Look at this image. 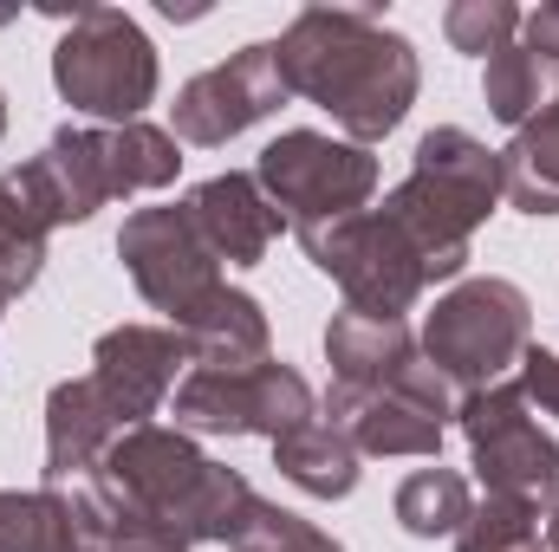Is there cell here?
Wrapping results in <instances>:
<instances>
[{
  "mask_svg": "<svg viewBox=\"0 0 559 552\" xmlns=\"http://www.w3.org/2000/svg\"><path fill=\"white\" fill-rule=\"evenodd\" d=\"M286 79H280V46L274 39H254L241 52H228L222 65L195 72L176 105H169V137L189 143V149H222L241 131L267 124L280 105H286Z\"/></svg>",
  "mask_w": 559,
  "mask_h": 552,
  "instance_id": "11",
  "label": "cell"
},
{
  "mask_svg": "<svg viewBox=\"0 0 559 552\" xmlns=\"http://www.w3.org/2000/svg\"><path fill=\"white\" fill-rule=\"evenodd\" d=\"M189 221L202 228V241L215 248L222 267H261L267 248L286 235L280 208L267 202V189L254 182V169H228V176H209L182 195Z\"/></svg>",
  "mask_w": 559,
  "mask_h": 552,
  "instance_id": "16",
  "label": "cell"
},
{
  "mask_svg": "<svg viewBox=\"0 0 559 552\" xmlns=\"http://www.w3.org/2000/svg\"><path fill=\"white\" fill-rule=\"evenodd\" d=\"M189 371H195V358H189L176 325H111L92 345V371L85 377L98 384V397L118 410L124 429H143L150 416L169 410V397H176V384Z\"/></svg>",
  "mask_w": 559,
  "mask_h": 552,
  "instance_id": "13",
  "label": "cell"
},
{
  "mask_svg": "<svg viewBox=\"0 0 559 552\" xmlns=\"http://www.w3.org/2000/svg\"><path fill=\"white\" fill-rule=\"evenodd\" d=\"M274 46L286 92L319 105L345 131V143L365 149L391 137L423 92L417 46L397 26H384L378 7H299Z\"/></svg>",
  "mask_w": 559,
  "mask_h": 552,
  "instance_id": "2",
  "label": "cell"
},
{
  "mask_svg": "<svg viewBox=\"0 0 559 552\" xmlns=\"http://www.w3.org/2000/svg\"><path fill=\"white\" fill-rule=\"evenodd\" d=\"M254 182L267 189V202L280 208V221L293 235H312L325 221H345V215L371 208L378 156L365 143L325 137V131H280L254 163Z\"/></svg>",
  "mask_w": 559,
  "mask_h": 552,
  "instance_id": "7",
  "label": "cell"
},
{
  "mask_svg": "<svg viewBox=\"0 0 559 552\" xmlns=\"http://www.w3.org/2000/svg\"><path fill=\"white\" fill-rule=\"evenodd\" d=\"M52 20H66V33L52 46L59 98L92 124H138L156 105V85H163L150 33L124 7H72Z\"/></svg>",
  "mask_w": 559,
  "mask_h": 552,
  "instance_id": "4",
  "label": "cell"
},
{
  "mask_svg": "<svg viewBox=\"0 0 559 552\" xmlns=\"http://www.w3.org/2000/svg\"><path fill=\"white\" fill-rule=\"evenodd\" d=\"M501 182L521 215H559V98L501 149Z\"/></svg>",
  "mask_w": 559,
  "mask_h": 552,
  "instance_id": "22",
  "label": "cell"
},
{
  "mask_svg": "<svg viewBox=\"0 0 559 552\" xmlns=\"http://www.w3.org/2000/svg\"><path fill=\"white\" fill-rule=\"evenodd\" d=\"M46 221H39V208L26 202V189L13 182V169L0 176V312H13L26 292H33V279L46 267Z\"/></svg>",
  "mask_w": 559,
  "mask_h": 552,
  "instance_id": "23",
  "label": "cell"
},
{
  "mask_svg": "<svg viewBox=\"0 0 559 552\" xmlns=\"http://www.w3.org/2000/svg\"><path fill=\"white\" fill-rule=\"evenodd\" d=\"M468 514H475L468 475H455V468H442V461L404 475V488H397V527H404L411 540H455V533L468 527Z\"/></svg>",
  "mask_w": 559,
  "mask_h": 552,
  "instance_id": "24",
  "label": "cell"
},
{
  "mask_svg": "<svg viewBox=\"0 0 559 552\" xmlns=\"http://www.w3.org/2000/svg\"><path fill=\"white\" fill-rule=\"evenodd\" d=\"M508 202L501 182V149L468 137L462 124H436L417 137V169L378 202L411 241H417L429 279H462L468 254H475V228Z\"/></svg>",
  "mask_w": 559,
  "mask_h": 552,
  "instance_id": "3",
  "label": "cell"
},
{
  "mask_svg": "<svg viewBox=\"0 0 559 552\" xmlns=\"http://www.w3.org/2000/svg\"><path fill=\"white\" fill-rule=\"evenodd\" d=\"M228 552H345L325 527H312V520H299L293 507H274V501H254V514H248V527L235 533V547Z\"/></svg>",
  "mask_w": 559,
  "mask_h": 552,
  "instance_id": "27",
  "label": "cell"
},
{
  "mask_svg": "<svg viewBox=\"0 0 559 552\" xmlns=\"http://www.w3.org/2000/svg\"><path fill=\"white\" fill-rule=\"evenodd\" d=\"M455 391L442 371H429L423 384H404V391H345L332 384L325 391V422L358 448V455H411V461H436L442 455V429L455 422Z\"/></svg>",
  "mask_w": 559,
  "mask_h": 552,
  "instance_id": "12",
  "label": "cell"
},
{
  "mask_svg": "<svg viewBox=\"0 0 559 552\" xmlns=\"http://www.w3.org/2000/svg\"><path fill=\"white\" fill-rule=\"evenodd\" d=\"M176 332H182V345H189V358L202 371H254V364L274 358V325H267L261 299L241 292V286H228V279Z\"/></svg>",
  "mask_w": 559,
  "mask_h": 552,
  "instance_id": "18",
  "label": "cell"
},
{
  "mask_svg": "<svg viewBox=\"0 0 559 552\" xmlns=\"http://www.w3.org/2000/svg\"><path fill=\"white\" fill-rule=\"evenodd\" d=\"M0 137H7V92H0Z\"/></svg>",
  "mask_w": 559,
  "mask_h": 552,
  "instance_id": "34",
  "label": "cell"
},
{
  "mask_svg": "<svg viewBox=\"0 0 559 552\" xmlns=\"http://www.w3.org/2000/svg\"><path fill=\"white\" fill-rule=\"evenodd\" d=\"M514 33H521L514 0H455V7H442V39L468 59H495L501 46H514Z\"/></svg>",
  "mask_w": 559,
  "mask_h": 552,
  "instance_id": "26",
  "label": "cell"
},
{
  "mask_svg": "<svg viewBox=\"0 0 559 552\" xmlns=\"http://www.w3.org/2000/svg\"><path fill=\"white\" fill-rule=\"evenodd\" d=\"M7 20H13V7H0V26H7Z\"/></svg>",
  "mask_w": 559,
  "mask_h": 552,
  "instance_id": "35",
  "label": "cell"
},
{
  "mask_svg": "<svg viewBox=\"0 0 559 552\" xmlns=\"http://www.w3.org/2000/svg\"><path fill=\"white\" fill-rule=\"evenodd\" d=\"M540 520H547L540 507L488 494V501H475L468 527L455 533V552H501V547H521V540H540Z\"/></svg>",
  "mask_w": 559,
  "mask_h": 552,
  "instance_id": "28",
  "label": "cell"
},
{
  "mask_svg": "<svg viewBox=\"0 0 559 552\" xmlns=\"http://www.w3.org/2000/svg\"><path fill=\"white\" fill-rule=\"evenodd\" d=\"M0 552H79V520L59 488H0Z\"/></svg>",
  "mask_w": 559,
  "mask_h": 552,
  "instance_id": "25",
  "label": "cell"
},
{
  "mask_svg": "<svg viewBox=\"0 0 559 552\" xmlns=\"http://www.w3.org/2000/svg\"><path fill=\"white\" fill-rule=\"evenodd\" d=\"M79 552H156V547H124V540H79Z\"/></svg>",
  "mask_w": 559,
  "mask_h": 552,
  "instance_id": "31",
  "label": "cell"
},
{
  "mask_svg": "<svg viewBox=\"0 0 559 552\" xmlns=\"http://www.w3.org/2000/svg\"><path fill=\"white\" fill-rule=\"evenodd\" d=\"M501 552H547V540H521V547H501Z\"/></svg>",
  "mask_w": 559,
  "mask_h": 552,
  "instance_id": "33",
  "label": "cell"
},
{
  "mask_svg": "<svg viewBox=\"0 0 559 552\" xmlns=\"http://www.w3.org/2000/svg\"><path fill=\"white\" fill-rule=\"evenodd\" d=\"M169 416L182 435H267L280 442L286 429L312 422L319 397L293 364H254V371H189L169 397Z\"/></svg>",
  "mask_w": 559,
  "mask_h": 552,
  "instance_id": "9",
  "label": "cell"
},
{
  "mask_svg": "<svg viewBox=\"0 0 559 552\" xmlns=\"http://www.w3.org/2000/svg\"><path fill=\"white\" fill-rule=\"evenodd\" d=\"M13 182L26 189V202L39 208L46 228H79L111 202L105 182V156H98V124H66L52 131L39 156H26L13 169Z\"/></svg>",
  "mask_w": 559,
  "mask_h": 552,
  "instance_id": "14",
  "label": "cell"
},
{
  "mask_svg": "<svg viewBox=\"0 0 559 552\" xmlns=\"http://www.w3.org/2000/svg\"><path fill=\"white\" fill-rule=\"evenodd\" d=\"M481 98H488V111H495L508 131H527V124L559 98V59L521 46V39L501 46V52L488 59V72H481Z\"/></svg>",
  "mask_w": 559,
  "mask_h": 552,
  "instance_id": "21",
  "label": "cell"
},
{
  "mask_svg": "<svg viewBox=\"0 0 559 552\" xmlns=\"http://www.w3.org/2000/svg\"><path fill=\"white\" fill-rule=\"evenodd\" d=\"M98 156H105V182H111V202L118 195H150V189H169L176 169H182V143L169 137L163 124H98Z\"/></svg>",
  "mask_w": 559,
  "mask_h": 552,
  "instance_id": "20",
  "label": "cell"
},
{
  "mask_svg": "<svg viewBox=\"0 0 559 552\" xmlns=\"http://www.w3.org/2000/svg\"><path fill=\"white\" fill-rule=\"evenodd\" d=\"M534 345V299L501 274L455 279L423 319V358L449 377L455 397L501 384Z\"/></svg>",
  "mask_w": 559,
  "mask_h": 552,
  "instance_id": "5",
  "label": "cell"
},
{
  "mask_svg": "<svg viewBox=\"0 0 559 552\" xmlns=\"http://www.w3.org/2000/svg\"><path fill=\"white\" fill-rule=\"evenodd\" d=\"M521 46H534V52L559 59V0H547V7H527V13H521Z\"/></svg>",
  "mask_w": 559,
  "mask_h": 552,
  "instance_id": "30",
  "label": "cell"
},
{
  "mask_svg": "<svg viewBox=\"0 0 559 552\" xmlns=\"http://www.w3.org/2000/svg\"><path fill=\"white\" fill-rule=\"evenodd\" d=\"M306 248V261L345 292L352 312H371V319H404L423 292L436 286L423 267L417 241L384 215V208H358L345 221H325L312 235H293Z\"/></svg>",
  "mask_w": 559,
  "mask_h": 552,
  "instance_id": "6",
  "label": "cell"
},
{
  "mask_svg": "<svg viewBox=\"0 0 559 552\" xmlns=\"http://www.w3.org/2000/svg\"><path fill=\"white\" fill-rule=\"evenodd\" d=\"M365 455L325 422V416H312V422H299V429H286L274 442V468L299 488V494H312V501H345L352 488H358V468Z\"/></svg>",
  "mask_w": 559,
  "mask_h": 552,
  "instance_id": "19",
  "label": "cell"
},
{
  "mask_svg": "<svg viewBox=\"0 0 559 552\" xmlns=\"http://www.w3.org/2000/svg\"><path fill=\"white\" fill-rule=\"evenodd\" d=\"M521 397H527L534 410L559 416V351L527 345V358H521Z\"/></svg>",
  "mask_w": 559,
  "mask_h": 552,
  "instance_id": "29",
  "label": "cell"
},
{
  "mask_svg": "<svg viewBox=\"0 0 559 552\" xmlns=\"http://www.w3.org/2000/svg\"><path fill=\"white\" fill-rule=\"evenodd\" d=\"M325 364H332V384H345V391H404L436 371L423 358V338L411 332V319H371L352 305L332 312V325H325Z\"/></svg>",
  "mask_w": 559,
  "mask_h": 552,
  "instance_id": "15",
  "label": "cell"
},
{
  "mask_svg": "<svg viewBox=\"0 0 559 552\" xmlns=\"http://www.w3.org/2000/svg\"><path fill=\"white\" fill-rule=\"evenodd\" d=\"M118 261H124L131 286L143 292V305L163 312L169 325H182V319L222 286V261H215V248L202 241V228L189 221L182 202L124 215V228H118Z\"/></svg>",
  "mask_w": 559,
  "mask_h": 552,
  "instance_id": "10",
  "label": "cell"
},
{
  "mask_svg": "<svg viewBox=\"0 0 559 552\" xmlns=\"http://www.w3.org/2000/svg\"><path fill=\"white\" fill-rule=\"evenodd\" d=\"M547 552H559V507L547 514Z\"/></svg>",
  "mask_w": 559,
  "mask_h": 552,
  "instance_id": "32",
  "label": "cell"
},
{
  "mask_svg": "<svg viewBox=\"0 0 559 552\" xmlns=\"http://www.w3.org/2000/svg\"><path fill=\"white\" fill-rule=\"evenodd\" d=\"M455 422H462V442H468V468L481 475L488 494L527 501V507L554 514L559 507V442L540 429V416L521 397V384H488V391L462 397Z\"/></svg>",
  "mask_w": 559,
  "mask_h": 552,
  "instance_id": "8",
  "label": "cell"
},
{
  "mask_svg": "<svg viewBox=\"0 0 559 552\" xmlns=\"http://www.w3.org/2000/svg\"><path fill=\"white\" fill-rule=\"evenodd\" d=\"M118 435H131V429L98 397L92 377L52 384V397H46V488H79Z\"/></svg>",
  "mask_w": 559,
  "mask_h": 552,
  "instance_id": "17",
  "label": "cell"
},
{
  "mask_svg": "<svg viewBox=\"0 0 559 552\" xmlns=\"http://www.w3.org/2000/svg\"><path fill=\"white\" fill-rule=\"evenodd\" d=\"M72 501L79 540H124L156 552H195V547H235V533L254 514L248 475L209 461L195 435L176 422H143L105 448V461L79 481L59 488Z\"/></svg>",
  "mask_w": 559,
  "mask_h": 552,
  "instance_id": "1",
  "label": "cell"
}]
</instances>
